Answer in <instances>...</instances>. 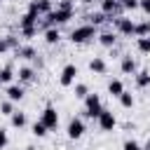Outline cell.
<instances>
[{"mask_svg": "<svg viewBox=\"0 0 150 150\" xmlns=\"http://www.w3.org/2000/svg\"><path fill=\"white\" fill-rule=\"evenodd\" d=\"M96 35H98V28H96V26L82 23V26H77V28L70 30V42H73V45H84V42L94 40Z\"/></svg>", "mask_w": 150, "mask_h": 150, "instance_id": "6da1fadb", "label": "cell"}, {"mask_svg": "<svg viewBox=\"0 0 150 150\" xmlns=\"http://www.w3.org/2000/svg\"><path fill=\"white\" fill-rule=\"evenodd\" d=\"M103 112V103H101V96L89 91L87 98H84V117L89 120H98V115Z\"/></svg>", "mask_w": 150, "mask_h": 150, "instance_id": "7a4b0ae2", "label": "cell"}, {"mask_svg": "<svg viewBox=\"0 0 150 150\" xmlns=\"http://www.w3.org/2000/svg\"><path fill=\"white\" fill-rule=\"evenodd\" d=\"M84 131H87V127H84V120H82V117H70V120H68L66 136H68L70 141H77V138H82V136H84Z\"/></svg>", "mask_w": 150, "mask_h": 150, "instance_id": "3957f363", "label": "cell"}, {"mask_svg": "<svg viewBox=\"0 0 150 150\" xmlns=\"http://www.w3.org/2000/svg\"><path fill=\"white\" fill-rule=\"evenodd\" d=\"M112 23H115V33H120V35H124V38H131V35L136 33V21L129 19V16H117Z\"/></svg>", "mask_w": 150, "mask_h": 150, "instance_id": "277c9868", "label": "cell"}, {"mask_svg": "<svg viewBox=\"0 0 150 150\" xmlns=\"http://www.w3.org/2000/svg\"><path fill=\"white\" fill-rule=\"evenodd\" d=\"M40 122H42L49 131L59 127V112H56V108H54L52 103H47V105L42 108V112H40Z\"/></svg>", "mask_w": 150, "mask_h": 150, "instance_id": "5b68a950", "label": "cell"}, {"mask_svg": "<svg viewBox=\"0 0 150 150\" xmlns=\"http://www.w3.org/2000/svg\"><path fill=\"white\" fill-rule=\"evenodd\" d=\"M75 77H77V66H75V63H66V66L61 68L59 84H61V87H73V84H75Z\"/></svg>", "mask_w": 150, "mask_h": 150, "instance_id": "8992f818", "label": "cell"}, {"mask_svg": "<svg viewBox=\"0 0 150 150\" xmlns=\"http://www.w3.org/2000/svg\"><path fill=\"white\" fill-rule=\"evenodd\" d=\"M96 124H98V129H101V131H112V129L117 127V117H115V112H112V110L103 108V112L98 115Z\"/></svg>", "mask_w": 150, "mask_h": 150, "instance_id": "52a82bcc", "label": "cell"}, {"mask_svg": "<svg viewBox=\"0 0 150 150\" xmlns=\"http://www.w3.org/2000/svg\"><path fill=\"white\" fill-rule=\"evenodd\" d=\"M101 12L108 16V21H115L122 12V2L120 0H101Z\"/></svg>", "mask_w": 150, "mask_h": 150, "instance_id": "ba28073f", "label": "cell"}, {"mask_svg": "<svg viewBox=\"0 0 150 150\" xmlns=\"http://www.w3.org/2000/svg\"><path fill=\"white\" fill-rule=\"evenodd\" d=\"M33 26H40V14L33 12V9H26V12L19 16V30H23V28H33Z\"/></svg>", "mask_w": 150, "mask_h": 150, "instance_id": "9c48e42d", "label": "cell"}, {"mask_svg": "<svg viewBox=\"0 0 150 150\" xmlns=\"http://www.w3.org/2000/svg\"><path fill=\"white\" fill-rule=\"evenodd\" d=\"M120 70H122L124 75H136V73H138L136 59H134L131 54H122V59H120Z\"/></svg>", "mask_w": 150, "mask_h": 150, "instance_id": "30bf717a", "label": "cell"}, {"mask_svg": "<svg viewBox=\"0 0 150 150\" xmlns=\"http://www.w3.org/2000/svg\"><path fill=\"white\" fill-rule=\"evenodd\" d=\"M28 9L38 12L40 16H47L49 12H54V2L52 0H30L28 2Z\"/></svg>", "mask_w": 150, "mask_h": 150, "instance_id": "8fae6325", "label": "cell"}, {"mask_svg": "<svg viewBox=\"0 0 150 150\" xmlns=\"http://www.w3.org/2000/svg\"><path fill=\"white\" fill-rule=\"evenodd\" d=\"M16 77H19V84H30V82H35L38 70H35L33 66H21L19 73H16Z\"/></svg>", "mask_w": 150, "mask_h": 150, "instance_id": "7c38bea8", "label": "cell"}, {"mask_svg": "<svg viewBox=\"0 0 150 150\" xmlns=\"http://www.w3.org/2000/svg\"><path fill=\"white\" fill-rule=\"evenodd\" d=\"M96 40H98V45H101V47L112 49V47L117 45V33H115V30H101V33L96 35Z\"/></svg>", "mask_w": 150, "mask_h": 150, "instance_id": "4fadbf2b", "label": "cell"}, {"mask_svg": "<svg viewBox=\"0 0 150 150\" xmlns=\"http://www.w3.org/2000/svg\"><path fill=\"white\" fill-rule=\"evenodd\" d=\"M5 94H7V98L9 101H21L23 96H26V89H23V84H19V82H12V84H7V89H5Z\"/></svg>", "mask_w": 150, "mask_h": 150, "instance_id": "5bb4252c", "label": "cell"}, {"mask_svg": "<svg viewBox=\"0 0 150 150\" xmlns=\"http://www.w3.org/2000/svg\"><path fill=\"white\" fill-rule=\"evenodd\" d=\"M89 70L96 73V75H105V73H108V63H105V59H103V56H94V59L89 61Z\"/></svg>", "mask_w": 150, "mask_h": 150, "instance_id": "9a60e30c", "label": "cell"}, {"mask_svg": "<svg viewBox=\"0 0 150 150\" xmlns=\"http://www.w3.org/2000/svg\"><path fill=\"white\" fill-rule=\"evenodd\" d=\"M16 56H19V59H26V61H35V59H38V52H35L33 45H21V47L16 49Z\"/></svg>", "mask_w": 150, "mask_h": 150, "instance_id": "2e32d148", "label": "cell"}, {"mask_svg": "<svg viewBox=\"0 0 150 150\" xmlns=\"http://www.w3.org/2000/svg\"><path fill=\"white\" fill-rule=\"evenodd\" d=\"M16 77V73H14V66L12 63H5L2 68H0V82L2 84H12V80Z\"/></svg>", "mask_w": 150, "mask_h": 150, "instance_id": "e0dca14e", "label": "cell"}, {"mask_svg": "<svg viewBox=\"0 0 150 150\" xmlns=\"http://www.w3.org/2000/svg\"><path fill=\"white\" fill-rule=\"evenodd\" d=\"M84 21H87V23H91V26H96V28H98V26H103V23H105V21H108V16H105V14H103V12H89V14H87V16H84Z\"/></svg>", "mask_w": 150, "mask_h": 150, "instance_id": "ac0fdd59", "label": "cell"}, {"mask_svg": "<svg viewBox=\"0 0 150 150\" xmlns=\"http://www.w3.org/2000/svg\"><path fill=\"white\" fill-rule=\"evenodd\" d=\"M26 122H28V120H26V112H21V110H14L12 117H9V124H12L14 129H23Z\"/></svg>", "mask_w": 150, "mask_h": 150, "instance_id": "d6986e66", "label": "cell"}, {"mask_svg": "<svg viewBox=\"0 0 150 150\" xmlns=\"http://www.w3.org/2000/svg\"><path fill=\"white\" fill-rule=\"evenodd\" d=\"M122 91H124L122 80H110V82H108V94H110L112 98H120V96H122Z\"/></svg>", "mask_w": 150, "mask_h": 150, "instance_id": "ffe728a7", "label": "cell"}, {"mask_svg": "<svg viewBox=\"0 0 150 150\" xmlns=\"http://www.w3.org/2000/svg\"><path fill=\"white\" fill-rule=\"evenodd\" d=\"M134 80H136V87H138V89L150 87V70H138V73L134 75Z\"/></svg>", "mask_w": 150, "mask_h": 150, "instance_id": "44dd1931", "label": "cell"}, {"mask_svg": "<svg viewBox=\"0 0 150 150\" xmlns=\"http://www.w3.org/2000/svg\"><path fill=\"white\" fill-rule=\"evenodd\" d=\"M59 40H61V30H59L56 26H54V28H47V30H45V42H47V45H56Z\"/></svg>", "mask_w": 150, "mask_h": 150, "instance_id": "7402d4cb", "label": "cell"}, {"mask_svg": "<svg viewBox=\"0 0 150 150\" xmlns=\"http://www.w3.org/2000/svg\"><path fill=\"white\" fill-rule=\"evenodd\" d=\"M148 35H150V19L138 21V23H136V33H134V38H148Z\"/></svg>", "mask_w": 150, "mask_h": 150, "instance_id": "603a6c76", "label": "cell"}, {"mask_svg": "<svg viewBox=\"0 0 150 150\" xmlns=\"http://www.w3.org/2000/svg\"><path fill=\"white\" fill-rule=\"evenodd\" d=\"M134 103H136V98H134V94L124 89V91H122V96H120V105L129 110V108H134Z\"/></svg>", "mask_w": 150, "mask_h": 150, "instance_id": "cb8c5ba5", "label": "cell"}, {"mask_svg": "<svg viewBox=\"0 0 150 150\" xmlns=\"http://www.w3.org/2000/svg\"><path fill=\"white\" fill-rule=\"evenodd\" d=\"M136 49L141 54H150V35L148 38H136Z\"/></svg>", "mask_w": 150, "mask_h": 150, "instance_id": "d4e9b609", "label": "cell"}, {"mask_svg": "<svg viewBox=\"0 0 150 150\" xmlns=\"http://www.w3.org/2000/svg\"><path fill=\"white\" fill-rule=\"evenodd\" d=\"M12 112H14V101H9V98L0 101V115H7V117H12Z\"/></svg>", "mask_w": 150, "mask_h": 150, "instance_id": "484cf974", "label": "cell"}, {"mask_svg": "<svg viewBox=\"0 0 150 150\" xmlns=\"http://www.w3.org/2000/svg\"><path fill=\"white\" fill-rule=\"evenodd\" d=\"M87 94H89V87H87L84 82H77V84H75V98H82V101H84Z\"/></svg>", "mask_w": 150, "mask_h": 150, "instance_id": "4316f807", "label": "cell"}, {"mask_svg": "<svg viewBox=\"0 0 150 150\" xmlns=\"http://www.w3.org/2000/svg\"><path fill=\"white\" fill-rule=\"evenodd\" d=\"M47 131H49V129H47V127H45L40 120L33 124V136H38V138H45V136H47Z\"/></svg>", "mask_w": 150, "mask_h": 150, "instance_id": "83f0119b", "label": "cell"}, {"mask_svg": "<svg viewBox=\"0 0 150 150\" xmlns=\"http://www.w3.org/2000/svg\"><path fill=\"white\" fill-rule=\"evenodd\" d=\"M122 150H143V145H141L138 141H134V138H127V141L122 143Z\"/></svg>", "mask_w": 150, "mask_h": 150, "instance_id": "f1b7e54d", "label": "cell"}, {"mask_svg": "<svg viewBox=\"0 0 150 150\" xmlns=\"http://www.w3.org/2000/svg\"><path fill=\"white\" fill-rule=\"evenodd\" d=\"M5 42H7V47H9V49H14V52L21 47V45H19V38H16V35H12V33H9V35H5Z\"/></svg>", "mask_w": 150, "mask_h": 150, "instance_id": "f546056e", "label": "cell"}, {"mask_svg": "<svg viewBox=\"0 0 150 150\" xmlns=\"http://www.w3.org/2000/svg\"><path fill=\"white\" fill-rule=\"evenodd\" d=\"M38 28H40V26H33V28H23V30H21V38H26V40L35 38V35H38Z\"/></svg>", "mask_w": 150, "mask_h": 150, "instance_id": "4dcf8cb0", "label": "cell"}, {"mask_svg": "<svg viewBox=\"0 0 150 150\" xmlns=\"http://www.w3.org/2000/svg\"><path fill=\"white\" fill-rule=\"evenodd\" d=\"M120 2H122V9H129V12L138 9V0H120Z\"/></svg>", "mask_w": 150, "mask_h": 150, "instance_id": "1f68e13d", "label": "cell"}, {"mask_svg": "<svg viewBox=\"0 0 150 150\" xmlns=\"http://www.w3.org/2000/svg\"><path fill=\"white\" fill-rule=\"evenodd\" d=\"M7 143H9V136H7V131L0 127V150H5V148H7Z\"/></svg>", "mask_w": 150, "mask_h": 150, "instance_id": "d6a6232c", "label": "cell"}, {"mask_svg": "<svg viewBox=\"0 0 150 150\" xmlns=\"http://www.w3.org/2000/svg\"><path fill=\"white\" fill-rule=\"evenodd\" d=\"M56 7H63V9H75V2L73 0H59Z\"/></svg>", "mask_w": 150, "mask_h": 150, "instance_id": "836d02e7", "label": "cell"}, {"mask_svg": "<svg viewBox=\"0 0 150 150\" xmlns=\"http://www.w3.org/2000/svg\"><path fill=\"white\" fill-rule=\"evenodd\" d=\"M138 7H141L145 14H150V0H138Z\"/></svg>", "mask_w": 150, "mask_h": 150, "instance_id": "e575fe53", "label": "cell"}, {"mask_svg": "<svg viewBox=\"0 0 150 150\" xmlns=\"http://www.w3.org/2000/svg\"><path fill=\"white\" fill-rule=\"evenodd\" d=\"M9 47H7V42H5V38H0V54H5Z\"/></svg>", "mask_w": 150, "mask_h": 150, "instance_id": "d590c367", "label": "cell"}, {"mask_svg": "<svg viewBox=\"0 0 150 150\" xmlns=\"http://www.w3.org/2000/svg\"><path fill=\"white\" fill-rule=\"evenodd\" d=\"M82 2H84V5H91V2H94V0H82ZM98 2H101V0H98Z\"/></svg>", "mask_w": 150, "mask_h": 150, "instance_id": "8d00e7d4", "label": "cell"}, {"mask_svg": "<svg viewBox=\"0 0 150 150\" xmlns=\"http://www.w3.org/2000/svg\"><path fill=\"white\" fill-rule=\"evenodd\" d=\"M143 150H150V145H145V148H143Z\"/></svg>", "mask_w": 150, "mask_h": 150, "instance_id": "74e56055", "label": "cell"}, {"mask_svg": "<svg viewBox=\"0 0 150 150\" xmlns=\"http://www.w3.org/2000/svg\"><path fill=\"white\" fill-rule=\"evenodd\" d=\"M52 2H54V0H52ZM56 2H59V0H56Z\"/></svg>", "mask_w": 150, "mask_h": 150, "instance_id": "f35d334b", "label": "cell"}]
</instances>
